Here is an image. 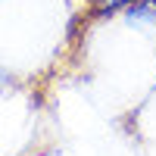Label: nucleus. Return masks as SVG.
Listing matches in <instances>:
<instances>
[{"label": "nucleus", "mask_w": 156, "mask_h": 156, "mask_svg": "<svg viewBox=\"0 0 156 156\" xmlns=\"http://www.w3.org/2000/svg\"><path fill=\"white\" fill-rule=\"evenodd\" d=\"M137 0H90V16H115V12H125Z\"/></svg>", "instance_id": "nucleus-1"}]
</instances>
